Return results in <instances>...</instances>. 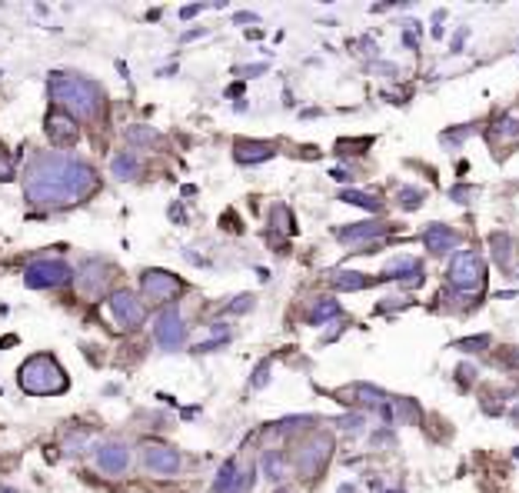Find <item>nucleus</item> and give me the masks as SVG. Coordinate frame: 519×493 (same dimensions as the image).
Masks as SVG:
<instances>
[{"label": "nucleus", "mask_w": 519, "mask_h": 493, "mask_svg": "<svg viewBox=\"0 0 519 493\" xmlns=\"http://www.w3.org/2000/svg\"><path fill=\"white\" fill-rule=\"evenodd\" d=\"M383 233H386L383 223H350L340 231V243H346V247H376L383 240Z\"/></svg>", "instance_id": "4468645a"}, {"label": "nucleus", "mask_w": 519, "mask_h": 493, "mask_svg": "<svg viewBox=\"0 0 519 493\" xmlns=\"http://www.w3.org/2000/svg\"><path fill=\"white\" fill-rule=\"evenodd\" d=\"M369 140H340V150H367Z\"/></svg>", "instance_id": "f704fd0d"}, {"label": "nucleus", "mask_w": 519, "mask_h": 493, "mask_svg": "<svg viewBox=\"0 0 519 493\" xmlns=\"http://www.w3.org/2000/svg\"><path fill=\"white\" fill-rule=\"evenodd\" d=\"M153 340H157V347L167 353L180 350L186 340V327H184V317H180V310H160L157 314V323H153Z\"/></svg>", "instance_id": "6e6552de"}, {"label": "nucleus", "mask_w": 519, "mask_h": 493, "mask_svg": "<svg viewBox=\"0 0 519 493\" xmlns=\"http://www.w3.org/2000/svg\"><path fill=\"white\" fill-rule=\"evenodd\" d=\"M97 190V174L94 167H86L84 160L64 154H40L33 157V164L27 167V180H23V194L30 204H43V207H64V204H77V200L90 197Z\"/></svg>", "instance_id": "f257e3e1"}, {"label": "nucleus", "mask_w": 519, "mask_h": 493, "mask_svg": "<svg viewBox=\"0 0 519 493\" xmlns=\"http://www.w3.org/2000/svg\"><path fill=\"white\" fill-rule=\"evenodd\" d=\"M456 347H459V350H486L489 337H486V333H479V337H466V340H459Z\"/></svg>", "instance_id": "7c9ffc66"}, {"label": "nucleus", "mask_w": 519, "mask_h": 493, "mask_svg": "<svg viewBox=\"0 0 519 493\" xmlns=\"http://www.w3.org/2000/svg\"><path fill=\"white\" fill-rule=\"evenodd\" d=\"M43 131H47V140L54 143V147H74L80 140V127H77L74 117H67L64 110H54L43 121Z\"/></svg>", "instance_id": "9b49d317"}, {"label": "nucleus", "mask_w": 519, "mask_h": 493, "mask_svg": "<svg viewBox=\"0 0 519 493\" xmlns=\"http://www.w3.org/2000/svg\"><path fill=\"white\" fill-rule=\"evenodd\" d=\"M260 470H263V477H267V480L280 483V480H286V477H290V460L283 457L280 450H267V453H263V460H260Z\"/></svg>", "instance_id": "6ab92c4d"}, {"label": "nucleus", "mask_w": 519, "mask_h": 493, "mask_svg": "<svg viewBox=\"0 0 519 493\" xmlns=\"http://www.w3.org/2000/svg\"><path fill=\"white\" fill-rule=\"evenodd\" d=\"M350 400H357V404H363V406H379L383 404V390H379V387H369V384H357L353 394H350Z\"/></svg>", "instance_id": "393cba45"}, {"label": "nucleus", "mask_w": 519, "mask_h": 493, "mask_svg": "<svg viewBox=\"0 0 519 493\" xmlns=\"http://www.w3.org/2000/svg\"><path fill=\"white\" fill-rule=\"evenodd\" d=\"M47 94H50V100L64 110L67 117H80V121H94L100 113V107H104V94H100L97 84L80 77V74H67V70L50 77Z\"/></svg>", "instance_id": "f03ea898"}, {"label": "nucleus", "mask_w": 519, "mask_h": 493, "mask_svg": "<svg viewBox=\"0 0 519 493\" xmlns=\"http://www.w3.org/2000/svg\"><path fill=\"white\" fill-rule=\"evenodd\" d=\"M270 380V363H260V370L253 373V387H263Z\"/></svg>", "instance_id": "72a5a7b5"}, {"label": "nucleus", "mask_w": 519, "mask_h": 493, "mask_svg": "<svg viewBox=\"0 0 519 493\" xmlns=\"http://www.w3.org/2000/svg\"><path fill=\"white\" fill-rule=\"evenodd\" d=\"M140 287H143V297L153 300V304H160V307L184 294V280L173 277L170 270H143Z\"/></svg>", "instance_id": "0eeeda50"}, {"label": "nucleus", "mask_w": 519, "mask_h": 493, "mask_svg": "<svg viewBox=\"0 0 519 493\" xmlns=\"http://www.w3.org/2000/svg\"><path fill=\"white\" fill-rule=\"evenodd\" d=\"M273 154H277V147L267 140H237V147H233V157L240 164H263Z\"/></svg>", "instance_id": "f3484780"}, {"label": "nucleus", "mask_w": 519, "mask_h": 493, "mask_svg": "<svg viewBox=\"0 0 519 493\" xmlns=\"http://www.w3.org/2000/svg\"><path fill=\"white\" fill-rule=\"evenodd\" d=\"M446 280L453 290L459 294H479L486 287V270H483V260L476 250H459L453 253V260L446 267Z\"/></svg>", "instance_id": "20e7f679"}, {"label": "nucleus", "mask_w": 519, "mask_h": 493, "mask_svg": "<svg viewBox=\"0 0 519 493\" xmlns=\"http://www.w3.org/2000/svg\"><path fill=\"white\" fill-rule=\"evenodd\" d=\"M489 247H493V257H496L499 267H503L506 274H513V270H516V240H513L509 233H493Z\"/></svg>", "instance_id": "a211bd4d"}, {"label": "nucleus", "mask_w": 519, "mask_h": 493, "mask_svg": "<svg viewBox=\"0 0 519 493\" xmlns=\"http://www.w3.org/2000/svg\"><path fill=\"white\" fill-rule=\"evenodd\" d=\"M420 277V260H416V257H406V253H403V257H393V260L386 263V267H383V277H386V280H403V277Z\"/></svg>", "instance_id": "aec40b11"}, {"label": "nucleus", "mask_w": 519, "mask_h": 493, "mask_svg": "<svg viewBox=\"0 0 519 493\" xmlns=\"http://www.w3.org/2000/svg\"><path fill=\"white\" fill-rule=\"evenodd\" d=\"M466 194H469L466 187H456V190H453V197H456V200H466Z\"/></svg>", "instance_id": "58836bf2"}, {"label": "nucleus", "mask_w": 519, "mask_h": 493, "mask_svg": "<svg viewBox=\"0 0 519 493\" xmlns=\"http://www.w3.org/2000/svg\"><path fill=\"white\" fill-rule=\"evenodd\" d=\"M140 463L143 470L153 473V477H177L180 473V450L163 443V440H147L140 447Z\"/></svg>", "instance_id": "39448f33"}, {"label": "nucleus", "mask_w": 519, "mask_h": 493, "mask_svg": "<svg viewBox=\"0 0 519 493\" xmlns=\"http://www.w3.org/2000/svg\"><path fill=\"white\" fill-rule=\"evenodd\" d=\"M240 490H247V477H243L237 460H227L213 477V493H240Z\"/></svg>", "instance_id": "dca6fc26"}, {"label": "nucleus", "mask_w": 519, "mask_h": 493, "mask_svg": "<svg viewBox=\"0 0 519 493\" xmlns=\"http://www.w3.org/2000/svg\"><path fill=\"white\" fill-rule=\"evenodd\" d=\"M110 314H113L120 330H137L147 320V307L140 304V297H133V290H113Z\"/></svg>", "instance_id": "1a4fd4ad"}, {"label": "nucleus", "mask_w": 519, "mask_h": 493, "mask_svg": "<svg viewBox=\"0 0 519 493\" xmlns=\"http://www.w3.org/2000/svg\"><path fill=\"white\" fill-rule=\"evenodd\" d=\"M200 11H203V7H200V4H194V7H184V11H180V17H184V21H190V17H196Z\"/></svg>", "instance_id": "e433bc0d"}, {"label": "nucleus", "mask_w": 519, "mask_h": 493, "mask_svg": "<svg viewBox=\"0 0 519 493\" xmlns=\"http://www.w3.org/2000/svg\"><path fill=\"white\" fill-rule=\"evenodd\" d=\"M270 223L273 227H280L283 233H293V220H290V214H286V207H273Z\"/></svg>", "instance_id": "c85d7f7f"}, {"label": "nucleus", "mask_w": 519, "mask_h": 493, "mask_svg": "<svg viewBox=\"0 0 519 493\" xmlns=\"http://www.w3.org/2000/svg\"><path fill=\"white\" fill-rule=\"evenodd\" d=\"M333 284L336 290H363V287H369V277L357 274V270H340V274H333Z\"/></svg>", "instance_id": "b1692460"}, {"label": "nucleus", "mask_w": 519, "mask_h": 493, "mask_svg": "<svg viewBox=\"0 0 519 493\" xmlns=\"http://www.w3.org/2000/svg\"><path fill=\"white\" fill-rule=\"evenodd\" d=\"M107 280H110L107 263L86 260L80 267V274H77V294L84 297V300H100V297L107 294Z\"/></svg>", "instance_id": "9d476101"}, {"label": "nucleus", "mask_w": 519, "mask_h": 493, "mask_svg": "<svg viewBox=\"0 0 519 493\" xmlns=\"http://www.w3.org/2000/svg\"><path fill=\"white\" fill-rule=\"evenodd\" d=\"M97 467L110 477H120V473H127L130 467V450L123 443H104L97 447Z\"/></svg>", "instance_id": "2eb2a0df"}, {"label": "nucleus", "mask_w": 519, "mask_h": 493, "mask_svg": "<svg viewBox=\"0 0 519 493\" xmlns=\"http://www.w3.org/2000/svg\"><path fill=\"white\" fill-rule=\"evenodd\" d=\"M11 174H13V160L7 154V147L0 143V180H11Z\"/></svg>", "instance_id": "2f4dec72"}, {"label": "nucleus", "mask_w": 519, "mask_h": 493, "mask_svg": "<svg viewBox=\"0 0 519 493\" xmlns=\"http://www.w3.org/2000/svg\"><path fill=\"white\" fill-rule=\"evenodd\" d=\"M253 21H257L253 13H237V23H253Z\"/></svg>", "instance_id": "4c0bfd02"}, {"label": "nucleus", "mask_w": 519, "mask_h": 493, "mask_svg": "<svg viewBox=\"0 0 519 493\" xmlns=\"http://www.w3.org/2000/svg\"><path fill=\"white\" fill-rule=\"evenodd\" d=\"M280 493H283V490H280Z\"/></svg>", "instance_id": "ea45409f"}, {"label": "nucleus", "mask_w": 519, "mask_h": 493, "mask_svg": "<svg viewBox=\"0 0 519 493\" xmlns=\"http://www.w3.org/2000/svg\"><path fill=\"white\" fill-rule=\"evenodd\" d=\"M340 200H343V204H353V207H359V210H369V214H379V210H383L379 197H373V194H363V190H343V194H340Z\"/></svg>", "instance_id": "4be33fe9"}, {"label": "nucleus", "mask_w": 519, "mask_h": 493, "mask_svg": "<svg viewBox=\"0 0 519 493\" xmlns=\"http://www.w3.org/2000/svg\"><path fill=\"white\" fill-rule=\"evenodd\" d=\"M340 314H343V310H340V304H336L333 297H323L306 320H310V323H330V320H340Z\"/></svg>", "instance_id": "5701e85b"}, {"label": "nucleus", "mask_w": 519, "mask_h": 493, "mask_svg": "<svg viewBox=\"0 0 519 493\" xmlns=\"http://www.w3.org/2000/svg\"><path fill=\"white\" fill-rule=\"evenodd\" d=\"M257 307V297L253 294H243V297H237L233 304L227 307V314H247V310H253Z\"/></svg>", "instance_id": "c756f323"}, {"label": "nucleus", "mask_w": 519, "mask_h": 493, "mask_svg": "<svg viewBox=\"0 0 519 493\" xmlns=\"http://www.w3.org/2000/svg\"><path fill=\"white\" fill-rule=\"evenodd\" d=\"M17 384H21L23 394H33V397H57L64 394L70 380H67L64 367L57 363V357L50 353H33L27 360L21 363L17 370Z\"/></svg>", "instance_id": "7ed1b4c3"}, {"label": "nucleus", "mask_w": 519, "mask_h": 493, "mask_svg": "<svg viewBox=\"0 0 519 493\" xmlns=\"http://www.w3.org/2000/svg\"><path fill=\"white\" fill-rule=\"evenodd\" d=\"M267 67L263 64H253V67H243V70H237V74H243V77H257V74H263Z\"/></svg>", "instance_id": "c9c22d12"}, {"label": "nucleus", "mask_w": 519, "mask_h": 493, "mask_svg": "<svg viewBox=\"0 0 519 493\" xmlns=\"http://www.w3.org/2000/svg\"><path fill=\"white\" fill-rule=\"evenodd\" d=\"M400 207H406V210H416L423 204V190H416V187H400Z\"/></svg>", "instance_id": "cd10ccee"}, {"label": "nucleus", "mask_w": 519, "mask_h": 493, "mask_svg": "<svg viewBox=\"0 0 519 493\" xmlns=\"http://www.w3.org/2000/svg\"><path fill=\"white\" fill-rule=\"evenodd\" d=\"M340 427H343V430H350V433H357V430L363 427V416H357V414L343 416V420H340Z\"/></svg>", "instance_id": "473e14b6"}, {"label": "nucleus", "mask_w": 519, "mask_h": 493, "mask_svg": "<svg viewBox=\"0 0 519 493\" xmlns=\"http://www.w3.org/2000/svg\"><path fill=\"white\" fill-rule=\"evenodd\" d=\"M423 243H426V250L432 257H443V253H453L463 237L453 231V227H446V223H426V231H423Z\"/></svg>", "instance_id": "ddd939ff"}, {"label": "nucleus", "mask_w": 519, "mask_h": 493, "mask_svg": "<svg viewBox=\"0 0 519 493\" xmlns=\"http://www.w3.org/2000/svg\"><path fill=\"white\" fill-rule=\"evenodd\" d=\"M70 267L64 260H33L27 270H23V284L33 287V290H54V287H67L70 284Z\"/></svg>", "instance_id": "423d86ee"}, {"label": "nucleus", "mask_w": 519, "mask_h": 493, "mask_svg": "<svg viewBox=\"0 0 519 493\" xmlns=\"http://www.w3.org/2000/svg\"><path fill=\"white\" fill-rule=\"evenodd\" d=\"M127 140L137 143V147H150V143H157V133H153L150 127H130V131H127Z\"/></svg>", "instance_id": "bb28decb"}, {"label": "nucleus", "mask_w": 519, "mask_h": 493, "mask_svg": "<svg viewBox=\"0 0 519 493\" xmlns=\"http://www.w3.org/2000/svg\"><path fill=\"white\" fill-rule=\"evenodd\" d=\"M110 170H113L117 180H137V177H140V160L133 154H117L110 160Z\"/></svg>", "instance_id": "412c9836"}, {"label": "nucleus", "mask_w": 519, "mask_h": 493, "mask_svg": "<svg viewBox=\"0 0 519 493\" xmlns=\"http://www.w3.org/2000/svg\"><path fill=\"white\" fill-rule=\"evenodd\" d=\"M396 416L406 420V423H420V404L416 400H406V397H396Z\"/></svg>", "instance_id": "a878e982"}, {"label": "nucleus", "mask_w": 519, "mask_h": 493, "mask_svg": "<svg viewBox=\"0 0 519 493\" xmlns=\"http://www.w3.org/2000/svg\"><path fill=\"white\" fill-rule=\"evenodd\" d=\"M330 453H333V440L326 437V433H320V437H313L306 447H300L296 463H300L303 473H320L326 467V460H330Z\"/></svg>", "instance_id": "f8f14e48"}]
</instances>
